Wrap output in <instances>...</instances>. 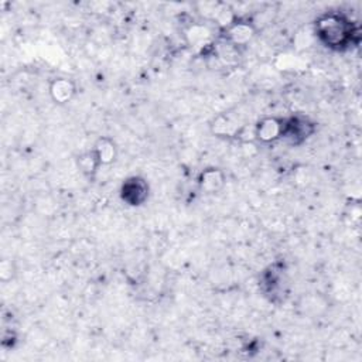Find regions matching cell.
I'll return each mask as SVG.
<instances>
[{"mask_svg": "<svg viewBox=\"0 0 362 362\" xmlns=\"http://www.w3.org/2000/svg\"><path fill=\"white\" fill-rule=\"evenodd\" d=\"M225 30V40L229 45H246L256 34L253 24L247 20H235Z\"/></svg>", "mask_w": 362, "mask_h": 362, "instance_id": "5", "label": "cell"}, {"mask_svg": "<svg viewBox=\"0 0 362 362\" xmlns=\"http://www.w3.org/2000/svg\"><path fill=\"white\" fill-rule=\"evenodd\" d=\"M284 119L277 116H266L255 124V140L267 144L283 137Z\"/></svg>", "mask_w": 362, "mask_h": 362, "instance_id": "4", "label": "cell"}, {"mask_svg": "<svg viewBox=\"0 0 362 362\" xmlns=\"http://www.w3.org/2000/svg\"><path fill=\"white\" fill-rule=\"evenodd\" d=\"M76 165H78L79 171L88 178H93L96 175L98 170L102 167L96 154H95V151L92 148L81 153L76 157Z\"/></svg>", "mask_w": 362, "mask_h": 362, "instance_id": "9", "label": "cell"}, {"mask_svg": "<svg viewBox=\"0 0 362 362\" xmlns=\"http://www.w3.org/2000/svg\"><path fill=\"white\" fill-rule=\"evenodd\" d=\"M226 177L225 173L221 168L209 167L199 173L198 175V187L201 191L206 194H216L219 192L225 185Z\"/></svg>", "mask_w": 362, "mask_h": 362, "instance_id": "7", "label": "cell"}, {"mask_svg": "<svg viewBox=\"0 0 362 362\" xmlns=\"http://www.w3.org/2000/svg\"><path fill=\"white\" fill-rule=\"evenodd\" d=\"M315 132V124L303 116H291L284 119L283 137L290 144H300Z\"/></svg>", "mask_w": 362, "mask_h": 362, "instance_id": "2", "label": "cell"}, {"mask_svg": "<svg viewBox=\"0 0 362 362\" xmlns=\"http://www.w3.org/2000/svg\"><path fill=\"white\" fill-rule=\"evenodd\" d=\"M92 150L95 151L100 165H109L112 164L117 157V148L112 139L109 137H100L95 141Z\"/></svg>", "mask_w": 362, "mask_h": 362, "instance_id": "8", "label": "cell"}, {"mask_svg": "<svg viewBox=\"0 0 362 362\" xmlns=\"http://www.w3.org/2000/svg\"><path fill=\"white\" fill-rule=\"evenodd\" d=\"M314 34L325 47L342 51L354 42L358 33L348 17L341 13L329 11L315 20Z\"/></svg>", "mask_w": 362, "mask_h": 362, "instance_id": "1", "label": "cell"}, {"mask_svg": "<svg viewBox=\"0 0 362 362\" xmlns=\"http://www.w3.org/2000/svg\"><path fill=\"white\" fill-rule=\"evenodd\" d=\"M212 132L216 136H225V137H235L236 132L239 130V124H236L229 116L226 115H219L218 117H215V120L211 124Z\"/></svg>", "mask_w": 362, "mask_h": 362, "instance_id": "10", "label": "cell"}, {"mask_svg": "<svg viewBox=\"0 0 362 362\" xmlns=\"http://www.w3.org/2000/svg\"><path fill=\"white\" fill-rule=\"evenodd\" d=\"M122 199L130 206H140L148 198V184L143 177L133 175L123 181L120 188Z\"/></svg>", "mask_w": 362, "mask_h": 362, "instance_id": "3", "label": "cell"}, {"mask_svg": "<svg viewBox=\"0 0 362 362\" xmlns=\"http://www.w3.org/2000/svg\"><path fill=\"white\" fill-rule=\"evenodd\" d=\"M13 276V269H11V260H7V259H3L1 263H0V277L1 280L7 281L10 280Z\"/></svg>", "mask_w": 362, "mask_h": 362, "instance_id": "11", "label": "cell"}, {"mask_svg": "<svg viewBox=\"0 0 362 362\" xmlns=\"http://www.w3.org/2000/svg\"><path fill=\"white\" fill-rule=\"evenodd\" d=\"M48 93H49L51 99L57 105H66V103H69L75 98V95H76V85L69 78L58 76V78H54L49 82Z\"/></svg>", "mask_w": 362, "mask_h": 362, "instance_id": "6", "label": "cell"}]
</instances>
